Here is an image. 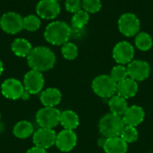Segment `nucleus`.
Listing matches in <instances>:
<instances>
[{"label":"nucleus","instance_id":"nucleus-7","mask_svg":"<svg viewBox=\"0 0 153 153\" xmlns=\"http://www.w3.org/2000/svg\"><path fill=\"white\" fill-rule=\"evenodd\" d=\"M140 20L132 13H126L120 16L118 20V29L120 32L126 37H133L139 33Z\"/></svg>","mask_w":153,"mask_h":153},{"label":"nucleus","instance_id":"nucleus-6","mask_svg":"<svg viewBox=\"0 0 153 153\" xmlns=\"http://www.w3.org/2000/svg\"><path fill=\"white\" fill-rule=\"evenodd\" d=\"M0 27L8 34H17L23 29V18L14 12L5 13L0 19Z\"/></svg>","mask_w":153,"mask_h":153},{"label":"nucleus","instance_id":"nucleus-2","mask_svg":"<svg viewBox=\"0 0 153 153\" xmlns=\"http://www.w3.org/2000/svg\"><path fill=\"white\" fill-rule=\"evenodd\" d=\"M72 35L70 26L62 21H55L50 22L45 29V39L55 46H63L68 42Z\"/></svg>","mask_w":153,"mask_h":153},{"label":"nucleus","instance_id":"nucleus-3","mask_svg":"<svg viewBox=\"0 0 153 153\" xmlns=\"http://www.w3.org/2000/svg\"><path fill=\"white\" fill-rule=\"evenodd\" d=\"M125 126L126 125L122 116H118L114 113H108L100 120L99 129L104 137L110 138L120 136Z\"/></svg>","mask_w":153,"mask_h":153},{"label":"nucleus","instance_id":"nucleus-20","mask_svg":"<svg viewBox=\"0 0 153 153\" xmlns=\"http://www.w3.org/2000/svg\"><path fill=\"white\" fill-rule=\"evenodd\" d=\"M60 124L65 129L67 130H74L78 127L80 124L78 115L73 110H65L61 112Z\"/></svg>","mask_w":153,"mask_h":153},{"label":"nucleus","instance_id":"nucleus-23","mask_svg":"<svg viewBox=\"0 0 153 153\" xmlns=\"http://www.w3.org/2000/svg\"><path fill=\"white\" fill-rule=\"evenodd\" d=\"M89 20H90L89 13L81 9L80 11L74 13L72 17V26L75 30H81L89 22Z\"/></svg>","mask_w":153,"mask_h":153},{"label":"nucleus","instance_id":"nucleus-35","mask_svg":"<svg viewBox=\"0 0 153 153\" xmlns=\"http://www.w3.org/2000/svg\"><path fill=\"white\" fill-rule=\"evenodd\" d=\"M0 120H1V113H0Z\"/></svg>","mask_w":153,"mask_h":153},{"label":"nucleus","instance_id":"nucleus-8","mask_svg":"<svg viewBox=\"0 0 153 153\" xmlns=\"http://www.w3.org/2000/svg\"><path fill=\"white\" fill-rule=\"evenodd\" d=\"M56 135L57 134L54 129L40 127L36 132H34L32 142L35 146L47 150L56 144Z\"/></svg>","mask_w":153,"mask_h":153},{"label":"nucleus","instance_id":"nucleus-34","mask_svg":"<svg viewBox=\"0 0 153 153\" xmlns=\"http://www.w3.org/2000/svg\"><path fill=\"white\" fill-rule=\"evenodd\" d=\"M54 1H56V2H58V1H60V0H54Z\"/></svg>","mask_w":153,"mask_h":153},{"label":"nucleus","instance_id":"nucleus-17","mask_svg":"<svg viewBox=\"0 0 153 153\" xmlns=\"http://www.w3.org/2000/svg\"><path fill=\"white\" fill-rule=\"evenodd\" d=\"M102 147L105 153H126L128 150L127 143L120 136L106 138Z\"/></svg>","mask_w":153,"mask_h":153},{"label":"nucleus","instance_id":"nucleus-5","mask_svg":"<svg viewBox=\"0 0 153 153\" xmlns=\"http://www.w3.org/2000/svg\"><path fill=\"white\" fill-rule=\"evenodd\" d=\"M61 112L51 107H44L36 113V122L43 128L54 129L60 124Z\"/></svg>","mask_w":153,"mask_h":153},{"label":"nucleus","instance_id":"nucleus-27","mask_svg":"<svg viewBox=\"0 0 153 153\" xmlns=\"http://www.w3.org/2000/svg\"><path fill=\"white\" fill-rule=\"evenodd\" d=\"M110 77L117 82H120L128 77L127 68L124 65H117L114 66L110 72Z\"/></svg>","mask_w":153,"mask_h":153},{"label":"nucleus","instance_id":"nucleus-33","mask_svg":"<svg viewBox=\"0 0 153 153\" xmlns=\"http://www.w3.org/2000/svg\"><path fill=\"white\" fill-rule=\"evenodd\" d=\"M3 71H4V65H3V63H2V61L0 60V75L2 74Z\"/></svg>","mask_w":153,"mask_h":153},{"label":"nucleus","instance_id":"nucleus-9","mask_svg":"<svg viewBox=\"0 0 153 153\" xmlns=\"http://www.w3.org/2000/svg\"><path fill=\"white\" fill-rule=\"evenodd\" d=\"M128 77L138 82L146 80L151 74L150 65L143 60H133L127 65Z\"/></svg>","mask_w":153,"mask_h":153},{"label":"nucleus","instance_id":"nucleus-30","mask_svg":"<svg viewBox=\"0 0 153 153\" xmlns=\"http://www.w3.org/2000/svg\"><path fill=\"white\" fill-rule=\"evenodd\" d=\"M65 9L69 13H75L80 11L82 8V1L81 0H66L65 3Z\"/></svg>","mask_w":153,"mask_h":153},{"label":"nucleus","instance_id":"nucleus-10","mask_svg":"<svg viewBox=\"0 0 153 153\" xmlns=\"http://www.w3.org/2000/svg\"><path fill=\"white\" fill-rule=\"evenodd\" d=\"M45 80L42 73L35 70L29 71L23 78L24 90L30 94H38L44 87Z\"/></svg>","mask_w":153,"mask_h":153},{"label":"nucleus","instance_id":"nucleus-29","mask_svg":"<svg viewBox=\"0 0 153 153\" xmlns=\"http://www.w3.org/2000/svg\"><path fill=\"white\" fill-rule=\"evenodd\" d=\"M82 7L89 13H96L101 9L100 0H82Z\"/></svg>","mask_w":153,"mask_h":153},{"label":"nucleus","instance_id":"nucleus-12","mask_svg":"<svg viewBox=\"0 0 153 153\" xmlns=\"http://www.w3.org/2000/svg\"><path fill=\"white\" fill-rule=\"evenodd\" d=\"M23 84L17 79L9 78L5 80L1 85V92L3 96L9 100H19L24 92Z\"/></svg>","mask_w":153,"mask_h":153},{"label":"nucleus","instance_id":"nucleus-1","mask_svg":"<svg viewBox=\"0 0 153 153\" xmlns=\"http://www.w3.org/2000/svg\"><path fill=\"white\" fill-rule=\"evenodd\" d=\"M28 65L31 70L40 73L52 69L56 64V56L54 52L48 47L39 46L30 51L27 56Z\"/></svg>","mask_w":153,"mask_h":153},{"label":"nucleus","instance_id":"nucleus-24","mask_svg":"<svg viewBox=\"0 0 153 153\" xmlns=\"http://www.w3.org/2000/svg\"><path fill=\"white\" fill-rule=\"evenodd\" d=\"M135 45L140 50L148 51L152 47V38L146 32H139L135 38Z\"/></svg>","mask_w":153,"mask_h":153},{"label":"nucleus","instance_id":"nucleus-13","mask_svg":"<svg viewBox=\"0 0 153 153\" xmlns=\"http://www.w3.org/2000/svg\"><path fill=\"white\" fill-rule=\"evenodd\" d=\"M60 4L54 0H40L36 6L38 16L45 20L55 19L60 13Z\"/></svg>","mask_w":153,"mask_h":153},{"label":"nucleus","instance_id":"nucleus-14","mask_svg":"<svg viewBox=\"0 0 153 153\" xmlns=\"http://www.w3.org/2000/svg\"><path fill=\"white\" fill-rule=\"evenodd\" d=\"M77 143V135L73 130L64 129L56 135V146L62 152H71Z\"/></svg>","mask_w":153,"mask_h":153},{"label":"nucleus","instance_id":"nucleus-25","mask_svg":"<svg viewBox=\"0 0 153 153\" xmlns=\"http://www.w3.org/2000/svg\"><path fill=\"white\" fill-rule=\"evenodd\" d=\"M120 137L126 143H134L137 141V139L139 137V134H138L136 127L131 126H125V127L123 128V130L120 134Z\"/></svg>","mask_w":153,"mask_h":153},{"label":"nucleus","instance_id":"nucleus-28","mask_svg":"<svg viewBox=\"0 0 153 153\" xmlns=\"http://www.w3.org/2000/svg\"><path fill=\"white\" fill-rule=\"evenodd\" d=\"M40 19L39 16L30 14L23 18V29L29 31L38 30L40 27Z\"/></svg>","mask_w":153,"mask_h":153},{"label":"nucleus","instance_id":"nucleus-32","mask_svg":"<svg viewBox=\"0 0 153 153\" xmlns=\"http://www.w3.org/2000/svg\"><path fill=\"white\" fill-rule=\"evenodd\" d=\"M30 93L28 92L27 91H24V92L22 93V96L21 99H22L23 100H27L30 99Z\"/></svg>","mask_w":153,"mask_h":153},{"label":"nucleus","instance_id":"nucleus-15","mask_svg":"<svg viewBox=\"0 0 153 153\" xmlns=\"http://www.w3.org/2000/svg\"><path fill=\"white\" fill-rule=\"evenodd\" d=\"M145 117V112L143 108L140 106L134 105L127 108L126 113L123 116V120L126 126H138Z\"/></svg>","mask_w":153,"mask_h":153},{"label":"nucleus","instance_id":"nucleus-21","mask_svg":"<svg viewBox=\"0 0 153 153\" xmlns=\"http://www.w3.org/2000/svg\"><path fill=\"white\" fill-rule=\"evenodd\" d=\"M12 51L20 57H27L32 50L31 44L25 39H15L11 45Z\"/></svg>","mask_w":153,"mask_h":153},{"label":"nucleus","instance_id":"nucleus-26","mask_svg":"<svg viewBox=\"0 0 153 153\" xmlns=\"http://www.w3.org/2000/svg\"><path fill=\"white\" fill-rule=\"evenodd\" d=\"M61 53L64 58L67 60H74L78 56V48L72 42H66L62 46Z\"/></svg>","mask_w":153,"mask_h":153},{"label":"nucleus","instance_id":"nucleus-31","mask_svg":"<svg viewBox=\"0 0 153 153\" xmlns=\"http://www.w3.org/2000/svg\"><path fill=\"white\" fill-rule=\"evenodd\" d=\"M26 153H48L47 152V150L45 149H42V148H39V147H37V146H34L30 149H29Z\"/></svg>","mask_w":153,"mask_h":153},{"label":"nucleus","instance_id":"nucleus-18","mask_svg":"<svg viewBox=\"0 0 153 153\" xmlns=\"http://www.w3.org/2000/svg\"><path fill=\"white\" fill-rule=\"evenodd\" d=\"M44 107L55 108L62 100V93L56 88H48L44 90L39 97Z\"/></svg>","mask_w":153,"mask_h":153},{"label":"nucleus","instance_id":"nucleus-22","mask_svg":"<svg viewBox=\"0 0 153 153\" xmlns=\"http://www.w3.org/2000/svg\"><path fill=\"white\" fill-rule=\"evenodd\" d=\"M13 134L19 139H26L34 134V127L29 121H20L15 124L13 129Z\"/></svg>","mask_w":153,"mask_h":153},{"label":"nucleus","instance_id":"nucleus-11","mask_svg":"<svg viewBox=\"0 0 153 153\" xmlns=\"http://www.w3.org/2000/svg\"><path fill=\"white\" fill-rule=\"evenodd\" d=\"M134 56V48L127 41L117 43L113 48V58L119 65H128L133 61Z\"/></svg>","mask_w":153,"mask_h":153},{"label":"nucleus","instance_id":"nucleus-19","mask_svg":"<svg viewBox=\"0 0 153 153\" xmlns=\"http://www.w3.org/2000/svg\"><path fill=\"white\" fill-rule=\"evenodd\" d=\"M108 107L110 108L111 113H114L116 115L122 116V117L124 116V114L129 108L126 99L119 96L118 94H116L109 99Z\"/></svg>","mask_w":153,"mask_h":153},{"label":"nucleus","instance_id":"nucleus-16","mask_svg":"<svg viewBox=\"0 0 153 153\" xmlns=\"http://www.w3.org/2000/svg\"><path fill=\"white\" fill-rule=\"evenodd\" d=\"M137 92H138V82L129 77L117 83V94L126 100L134 97Z\"/></svg>","mask_w":153,"mask_h":153},{"label":"nucleus","instance_id":"nucleus-4","mask_svg":"<svg viewBox=\"0 0 153 153\" xmlns=\"http://www.w3.org/2000/svg\"><path fill=\"white\" fill-rule=\"evenodd\" d=\"M117 83L110 77V75L100 74L94 78L91 83L92 91L96 95L103 99H110L117 94Z\"/></svg>","mask_w":153,"mask_h":153}]
</instances>
